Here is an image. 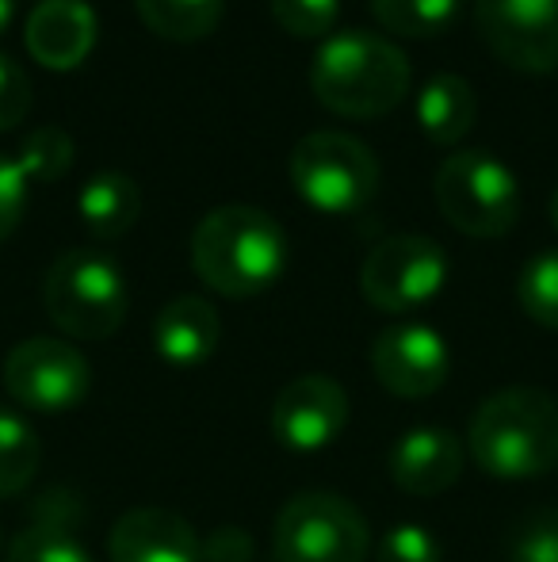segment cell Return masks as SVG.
Masks as SVG:
<instances>
[{"mask_svg":"<svg viewBox=\"0 0 558 562\" xmlns=\"http://www.w3.org/2000/svg\"><path fill=\"white\" fill-rule=\"evenodd\" d=\"M505 562H558V513H539L516 532Z\"/></svg>","mask_w":558,"mask_h":562,"instance_id":"cell-29","label":"cell"},{"mask_svg":"<svg viewBox=\"0 0 558 562\" xmlns=\"http://www.w3.org/2000/svg\"><path fill=\"white\" fill-rule=\"evenodd\" d=\"M551 223L558 229V188H555V195H551Z\"/></svg>","mask_w":558,"mask_h":562,"instance_id":"cell-32","label":"cell"},{"mask_svg":"<svg viewBox=\"0 0 558 562\" xmlns=\"http://www.w3.org/2000/svg\"><path fill=\"white\" fill-rule=\"evenodd\" d=\"M475 23L505 66L521 74L558 69V0H475Z\"/></svg>","mask_w":558,"mask_h":562,"instance_id":"cell-10","label":"cell"},{"mask_svg":"<svg viewBox=\"0 0 558 562\" xmlns=\"http://www.w3.org/2000/svg\"><path fill=\"white\" fill-rule=\"evenodd\" d=\"M467 448L493 479H539L558 467V398L539 386H505L475 409Z\"/></svg>","mask_w":558,"mask_h":562,"instance_id":"cell-2","label":"cell"},{"mask_svg":"<svg viewBox=\"0 0 558 562\" xmlns=\"http://www.w3.org/2000/svg\"><path fill=\"white\" fill-rule=\"evenodd\" d=\"M372 532L349 497L310 490L280 509L272 528L276 562H367Z\"/></svg>","mask_w":558,"mask_h":562,"instance_id":"cell-7","label":"cell"},{"mask_svg":"<svg viewBox=\"0 0 558 562\" xmlns=\"http://www.w3.org/2000/svg\"><path fill=\"white\" fill-rule=\"evenodd\" d=\"M516 303L536 326L558 329V249L536 252L516 276Z\"/></svg>","mask_w":558,"mask_h":562,"instance_id":"cell-23","label":"cell"},{"mask_svg":"<svg viewBox=\"0 0 558 562\" xmlns=\"http://www.w3.org/2000/svg\"><path fill=\"white\" fill-rule=\"evenodd\" d=\"M272 15L295 38H329L341 20V0H272Z\"/></svg>","mask_w":558,"mask_h":562,"instance_id":"cell-25","label":"cell"},{"mask_svg":"<svg viewBox=\"0 0 558 562\" xmlns=\"http://www.w3.org/2000/svg\"><path fill=\"white\" fill-rule=\"evenodd\" d=\"M31 180L20 169L15 154H0V241L15 234V226L23 223V211H27Z\"/></svg>","mask_w":558,"mask_h":562,"instance_id":"cell-27","label":"cell"},{"mask_svg":"<svg viewBox=\"0 0 558 562\" xmlns=\"http://www.w3.org/2000/svg\"><path fill=\"white\" fill-rule=\"evenodd\" d=\"M77 215L81 226L89 229L96 241H119L135 229L141 215V192L135 177L119 169H104L89 177L77 192Z\"/></svg>","mask_w":558,"mask_h":562,"instance_id":"cell-17","label":"cell"},{"mask_svg":"<svg viewBox=\"0 0 558 562\" xmlns=\"http://www.w3.org/2000/svg\"><path fill=\"white\" fill-rule=\"evenodd\" d=\"M38 459H43V448H38L35 429L12 409H0V497L23 494L35 479Z\"/></svg>","mask_w":558,"mask_h":562,"instance_id":"cell-22","label":"cell"},{"mask_svg":"<svg viewBox=\"0 0 558 562\" xmlns=\"http://www.w3.org/2000/svg\"><path fill=\"white\" fill-rule=\"evenodd\" d=\"M4 386L23 409L69 414L92 391V368L58 337H27L4 356Z\"/></svg>","mask_w":558,"mask_h":562,"instance_id":"cell-9","label":"cell"},{"mask_svg":"<svg viewBox=\"0 0 558 562\" xmlns=\"http://www.w3.org/2000/svg\"><path fill=\"white\" fill-rule=\"evenodd\" d=\"M410 61L390 38L341 31L321 43L310 66V89L321 108L344 119H383L410 92Z\"/></svg>","mask_w":558,"mask_h":562,"instance_id":"cell-3","label":"cell"},{"mask_svg":"<svg viewBox=\"0 0 558 562\" xmlns=\"http://www.w3.org/2000/svg\"><path fill=\"white\" fill-rule=\"evenodd\" d=\"M375 562H440V543L421 525H395L383 532Z\"/></svg>","mask_w":558,"mask_h":562,"instance_id":"cell-26","label":"cell"},{"mask_svg":"<svg viewBox=\"0 0 558 562\" xmlns=\"http://www.w3.org/2000/svg\"><path fill=\"white\" fill-rule=\"evenodd\" d=\"M15 161L27 172L31 184H54L73 169V138L58 126H38L35 134L23 138Z\"/></svg>","mask_w":558,"mask_h":562,"instance_id":"cell-24","label":"cell"},{"mask_svg":"<svg viewBox=\"0 0 558 562\" xmlns=\"http://www.w3.org/2000/svg\"><path fill=\"white\" fill-rule=\"evenodd\" d=\"M291 184L321 215H356L379 192V157L352 134H303L291 149Z\"/></svg>","mask_w":558,"mask_h":562,"instance_id":"cell-5","label":"cell"},{"mask_svg":"<svg viewBox=\"0 0 558 562\" xmlns=\"http://www.w3.org/2000/svg\"><path fill=\"white\" fill-rule=\"evenodd\" d=\"M141 23L169 43L207 38L223 23L226 0H135Z\"/></svg>","mask_w":558,"mask_h":562,"instance_id":"cell-20","label":"cell"},{"mask_svg":"<svg viewBox=\"0 0 558 562\" xmlns=\"http://www.w3.org/2000/svg\"><path fill=\"white\" fill-rule=\"evenodd\" d=\"M463 474V445L452 429L418 425L390 448V479L413 497H436Z\"/></svg>","mask_w":558,"mask_h":562,"instance_id":"cell-15","label":"cell"},{"mask_svg":"<svg viewBox=\"0 0 558 562\" xmlns=\"http://www.w3.org/2000/svg\"><path fill=\"white\" fill-rule=\"evenodd\" d=\"M349 425V394L329 375H298L276 394L272 437L291 451L329 448Z\"/></svg>","mask_w":558,"mask_h":562,"instance_id":"cell-12","label":"cell"},{"mask_svg":"<svg viewBox=\"0 0 558 562\" xmlns=\"http://www.w3.org/2000/svg\"><path fill=\"white\" fill-rule=\"evenodd\" d=\"M257 559V543L246 528L238 525H223L200 540V562H253Z\"/></svg>","mask_w":558,"mask_h":562,"instance_id":"cell-30","label":"cell"},{"mask_svg":"<svg viewBox=\"0 0 558 562\" xmlns=\"http://www.w3.org/2000/svg\"><path fill=\"white\" fill-rule=\"evenodd\" d=\"M100 38V15L89 0H38L23 23V46L43 69L69 74L84 66Z\"/></svg>","mask_w":558,"mask_h":562,"instance_id":"cell-13","label":"cell"},{"mask_svg":"<svg viewBox=\"0 0 558 562\" xmlns=\"http://www.w3.org/2000/svg\"><path fill=\"white\" fill-rule=\"evenodd\" d=\"M4 562H96L92 551L73 532V520L66 513H43L23 532L12 536Z\"/></svg>","mask_w":558,"mask_h":562,"instance_id":"cell-19","label":"cell"},{"mask_svg":"<svg viewBox=\"0 0 558 562\" xmlns=\"http://www.w3.org/2000/svg\"><path fill=\"white\" fill-rule=\"evenodd\" d=\"M440 215L467 237H505L521 218V184L513 169L482 149H459L440 165L436 180Z\"/></svg>","mask_w":558,"mask_h":562,"instance_id":"cell-6","label":"cell"},{"mask_svg":"<svg viewBox=\"0 0 558 562\" xmlns=\"http://www.w3.org/2000/svg\"><path fill=\"white\" fill-rule=\"evenodd\" d=\"M192 268L210 291L226 299L264 295L287 268V234L269 211L226 203L195 226Z\"/></svg>","mask_w":558,"mask_h":562,"instance_id":"cell-1","label":"cell"},{"mask_svg":"<svg viewBox=\"0 0 558 562\" xmlns=\"http://www.w3.org/2000/svg\"><path fill=\"white\" fill-rule=\"evenodd\" d=\"M223 318L200 295H176L153 318V352L169 368H200L218 352Z\"/></svg>","mask_w":558,"mask_h":562,"instance_id":"cell-16","label":"cell"},{"mask_svg":"<svg viewBox=\"0 0 558 562\" xmlns=\"http://www.w3.org/2000/svg\"><path fill=\"white\" fill-rule=\"evenodd\" d=\"M12 12H15V0H0V35H4L8 23H12Z\"/></svg>","mask_w":558,"mask_h":562,"instance_id":"cell-31","label":"cell"},{"mask_svg":"<svg viewBox=\"0 0 558 562\" xmlns=\"http://www.w3.org/2000/svg\"><path fill=\"white\" fill-rule=\"evenodd\" d=\"M478 119V100L467 77L432 74L418 92V126L432 146H459Z\"/></svg>","mask_w":558,"mask_h":562,"instance_id":"cell-18","label":"cell"},{"mask_svg":"<svg viewBox=\"0 0 558 562\" xmlns=\"http://www.w3.org/2000/svg\"><path fill=\"white\" fill-rule=\"evenodd\" d=\"M372 371L395 398H429L447 383V340L421 322H398L372 340Z\"/></svg>","mask_w":558,"mask_h":562,"instance_id":"cell-11","label":"cell"},{"mask_svg":"<svg viewBox=\"0 0 558 562\" xmlns=\"http://www.w3.org/2000/svg\"><path fill=\"white\" fill-rule=\"evenodd\" d=\"M447 283V257L432 237H383L360 268V291L383 314H413L429 306Z\"/></svg>","mask_w":558,"mask_h":562,"instance_id":"cell-8","label":"cell"},{"mask_svg":"<svg viewBox=\"0 0 558 562\" xmlns=\"http://www.w3.org/2000/svg\"><path fill=\"white\" fill-rule=\"evenodd\" d=\"M43 303L50 322L66 337L107 340L127 318V276L107 252L69 249L46 272Z\"/></svg>","mask_w":558,"mask_h":562,"instance_id":"cell-4","label":"cell"},{"mask_svg":"<svg viewBox=\"0 0 558 562\" xmlns=\"http://www.w3.org/2000/svg\"><path fill=\"white\" fill-rule=\"evenodd\" d=\"M112 562H200V536L172 509H130L107 532Z\"/></svg>","mask_w":558,"mask_h":562,"instance_id":"cell-14","label":"cell"},{"mask_svg":"<svg viewBox=\"0 0 558 562\" xmlns=\"http://www.w3.org/2000/svg\"><path fill=\"white\" fill-rule=\"evenodd\" d=\"M372 15L402 38H436L459 20V0H372Z\"/></svg>","mask_w":558,"mask_h":562,"instance_id":"cell-21","label":"cell"},{"mask_svg":"<svg viewBox=\"0 0 558 562\" xmlns=\"http://www.w3.org/2000/svg\"><path fill=\"white\" fill-rule=\"evenodd\" d=\"M31 104H35V89H31L27 74L20 61L0 54V131H12L27 119Z\"/></svg>","mask_w":558,"mask_h":562,"instance_id":"cell-28","label":"cell"}]
</instances>
